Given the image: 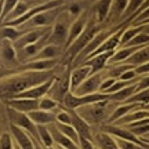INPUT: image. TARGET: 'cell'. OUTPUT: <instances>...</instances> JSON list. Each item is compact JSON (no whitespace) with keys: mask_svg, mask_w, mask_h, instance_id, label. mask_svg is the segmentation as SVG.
<instances>
[{"mask_svg":"<svg viewBox=\"0 0 149 149\" xmlns=\"http://www.w3.org/2000/svg\"><path fill=\"white\" fill-rule=\"evenodd\" d=\"M31 8H32V6H31V3H29L28 0H19V1H18V4L15 6V8L11 11L10 15L7 17V19H6L4 22L14 21V19H17V18L22 17L25 13H28ZM4 22H3V24H4Z\"/></svg>","mask_w":149,"mask_h":149,"instance_id":"cell-31","label":"cell"},{"mask_svg":"<svg viewBox=\"0 0 149 149\" xmlns=\"http://www.w3.org/2000/svg\"><path fill=\"white\" fill-rule=\"evenodd\" d=\"M141 141H149V134H146L145 137H142V138H141Z\"/></svg>","mask_w":149,"mask_h":149,"instance_id":"cell-50","label":"cell"},{"mask_svg":"<svg viewBox=\"0 0 149 149\" xmlns=\"http://www.w3.org/2000/svg\"><path fill=\"white\" fill-rule=\"evenodd\" d=\"M80 148L81 149H95V145H94V142L90 141V139L80 137Z\"/></svg>","mask_w":149,"mask_h":149,"instance_id":"cell-45","label":"cell"},{"mask_svg":"<svg viewBox=\"0 0 149 149\" xmlns=\"http://www.w3.org/2000/svg\"><path fill=\"white\" fill-rule=\"evenodd\" d=\"M146 62H149V44L141 47L138 51H135L131 55V58L127 59L124 64H128L134 66V68H137V66H141V65L146 64Z\"/></svg>","mask_w":149,"mask_h":149,"instance_id":"cell-26","label":"cell"},{"mask_svg":"<svg viewBox=\"0 0 149 149\" xmlns=\"http://www.w3.org/2000/svg\"><path fill=\"white\" fill-rule=\"evenodd\" d=\"M50 131H51V135H53L54 144L59 145L62 149H81L79 144H76L74 141L69 139L68 137H65L64 134L57 128L55 123H54V124H50Z\"/></svg>","mask_w":149,"mask_h":149,"instance_id":"cell-21","label":"cell"},{"mask_svg":"<svg viewBox=\"0 0 149 149\" xmlns=\"http://www.w3.org/2000/svg\"><path fill=\"white\" fill-rule=\"evenodd\" d=\"M135 73L138 76H145V74H149V62L141 65V66H137L135 68Z\"/></svg>","mask_w":149,"mask_h":149,"instance_id":"cell-46","label":"cell"},{"mask_svg":"<svg viewBox=\"0 0 149 149\" xmlns=\"http://www.w3.org/2000/svg\"><path fill=\"white\" fill-rule=\"evenodd\" d=\"M124 104H138V105H146L149 104V90L137 91L133 97H130Z\"/></svg>","mask_w":149,"mask_h":149,"instance_id":"cell-36","label":"cell"},{"mask_svg":"<svg viewBox=\"0 0 149 149\" xmlns=\"http://www.w3.org/2000/svg\"><path fill=\"white\" fill-rule=\"evenodd\" d=\"M141 26H142V32L146 33L149 36V24H144V25H141Z\"/></svg>","mask_w":149,"mask_h":149,"instance_id":"cell-48","label":"cell"},{"mask_svg":"<svg viewBox=\"0 0 149 149\" xmlns=\"http://www.w3.org/2000/svg\"><path fill=\"white\" fill-rule=\"evenodd\" d=\"M112 3H113V0H97L95 6L93 8H94V14H95V18L98 24L105 22L108 19L109 13H111Z\"/></svg>","mask_w":149,"mask_h":149,"instance_id":"cell-24","label":"cell"},{"mask_svg":"<svg viewBox=\"0 0 149 149\" xmlns=\"http://www.w3.org/2000/svg\"><path fill=\"white\" fill-rule=\"evenodd\" d=\"M7 104V107L13 108L18 112L22 113H29V112L37 111L39 109V102L40 100H28V98H13V100H7L4 101Z\"/></svg>","mask_w":149,"mask_h":149,"instance_id":"cell-16","label":"cell"},{"mask_svg":"<svg viewBox=\"0 0 149 149\" xmlns=\"http://www.w3.org/2000/svg\"><path fill=\"white\" fill-rule=\"evenodd\" d=\"M62 48L64 47H59L57 44H46L44 47L42 48V51L36 55L35 59H55L57 57L61 55L62 53Z\"/></svg>","mask_w":149,"mask_h":149,"instance_id":"cell-29","label":"cell"},{"mask_svg":"<svg viewBox=\"0 0 149 149\" xmlns=\"http://www.w3.org/2000/svg\"><path fill=\"white\" fill-rule=\"evenodd\" d=\"M101 131H105L109 135L115 137L117 139H124V141H130V142H134V144L142 145V141L134 135L130 130H127L126 127H122V126H116V124H104L101 127Z\"/></svg>","mask_w":149,"mask_h":149,"instance_id":"cell-12","label":"cell"},{"mask_svg":"<svg viewBox=\"0 0 149 149\" xmlns=\"http://www.w3.org/2000/svg\"><path fill=\"white\" fill-rule=\"evenodd\" d=\"M55 117H57V123H62V124H72V117H70L69 111H59L55 112Z\"/></svg>","mask_w":149,"mask_h":149,"instance_id":"cell-40","label":"cell"},{"mask_svg":"<svg viewBox=\"0 0 149 149\" xmlns=\"http://www.w3.org/2000/svg\"><path fill=\"white\" fill-rule=\"evenodd\" d=\"M55 80H57V77H51L50 80L44 81V83L33 86L31 88L25 90L24 93H21V94L18 97H15V98H28V100H37V101H39V100L44 98L46 95H48L51 87H53L54 83H55Z\"/></svg>","mask_w":149,"mask_h":149,"instance_id":"cell-11","label":"cell"},{"mask_svg":"<svg viewBox=\"0 0 149 149\" xmlns=\"http://www.w3.org/2000/svg\"><path fill=\"white\" fill-rule=\"evenodd\" d=\"M51 28H39V29H31V31H26V32L24 33V35L14 43L15 50H21V48H25V47H28V46H31V44L37 43L42 37H44L50 31H51Z\"/></svg>","mask_w":149,"mask_h":149,"instance_id":"cell-10","label":"cell"},{"mask_svg":"<svg viewBox=\"0 0 149 149\" xmlns=\"http://www.w3.org/2000/svg\"><path fill=\"white\" fill-rule=\"evenodd\" d=\"M117 144H119V148L120 149H145L142 145L134 144V142H130V141H124V139H117Z\"/></svg>","mask_w":149,"mask_h":149,"instance_id":"cell-42","label":"cell"},{"mask_svg":"<svg viewBox=\"0 0 149 149\" xmlns=\"http://www.w3.org/2000/svg\"><path fill=\"white\" fill-rule=\"evenodd\" d=\"M0 68H1V64H0Z\"/></svg>","mask_w":149,"mask_h":149,"instance_id":"cell-55","label":"cell"},{"mask_svg":"<svg viewBox=\"0 0 149 149\" xmlns=\"http://www.w3.org/2000/svg\"><path fill=\"white\" fill-rule=\"evenodd\" d=\"M137 83H138V81H135L133 84L127 86L126 88L120 90L119 93L113 94V95H109V100H113V101H116V102H123V104H124L130 97H133L134 94L137 93Z\"/></svg>","mask_w":149,"mask_h":149,"instance_id":"cell-30","label":"cell"},{"mask_svg":"<svg viewBox=\"0 0 149 149\" xmlns=\"http://www.w3.org/2000/svg\"><path fill=\"white\" fill-rule=\"evenodd\" d=\"M145 0H128V6H127V10L124 11V15L123 18H130L133 17L137 11L141 8V6L144 4Z\"/></svg>","mask_w":149,"mask_h":149,"instance_id":"cell-38","label":"cell"},{"mask_svg":"<svg viewBox=\"0 0 149 149\" xmlns=\"http://www.w3.org/2000/svg\"><path fill=\"white\" fill-rule=\"evenodd\" d=\"M10 133L13 135L14 141L17 142V146L19 149H36L35 139L25 130H22V128L17 127L15 124H11L10 123Z\"/></svg>","mask_w":149,"mask_h":149,"instance_id":"cell-15","label":"cell"},{"mask_svg":"<svg viewBox=\"0 0 149 149\" xmlns=\"http://www.w3.org/2000/svg\"><path fill=\"white\" fill-rule=\"evenodd\" d=\"M70 24H72L70 15L62 10L61 14L58 15V18H57V21L54 22L53 28H51V33H50L48 43H50V44H57L59 47L65 48L66 42H68V35H69Z\"/></svg>","mask_w":149,"mask_h":149,"instance_id":"cell-2","label":"cell"},{"mask_svg":"<svg viewBox=\"0 0 149 149\" xmlns=\"http://www.w3.org/2000/svg\"><path fill=\"white\" fill-rule=\"evenodd\" d=\"M141 47H122L116 50L115 54L111 57L109 59V65H117V64H124L127 59L131 58V55H133L135 51H138Z\"/></svg>","mask_w":149,"mask_h":149,"instance_id":"cell-25","label":"cell"},{"mask_svg":"<svg viewBox=\"0 0 149 149\" xmlns=\"http://www.w3.org/2000/svg\"><path fill=\"white\" fill-rule=\"evenodd\" d=\"M62 10L65 13H68L70 15V18H73V19H76L77 17H80L84 13L83 11V4L80 1H77V0H68L65 3V6L62 7Z\"/></svg>","mask_w":149,"mask_h":149,"instance_id":"cell-32","label":"cell"},{"mask_svg":"<svg viewBox=\"0 0 149 149\" xmlns=\"http://www.w3.org/2000/svg\"><path fill=\"white\" fill-rule=\"evenodd\" d=\"M26 31L14 26H1L0 28V40H8L11 43H15L19 37Z\"/></svg>","mask_w":149,"mask_h":149,"instance_id":"cell-28","label":"cell"},{"mask_svg":"<svg viewBox=\"0 0 149 149\" xmlns=\"http://www.w3.org/2000/svg\"><path fill=\"white\" fill-rule=\"evenodd\" d=\"M26 115L31 117V120L36 126H50V124L57 123L55 112H46V111H42V109H37V111L29 112Z\"/></svg>","mask_w":149,"mask_h":149,"instance_id":"cell-20","label":"cell"},{"mask_svg":"<svg viewBox=\"0 0 149 149\" xmlns=\"http://www.w3.org/2000/svg\"><path fill=\"white\" fill-rule=\"evenodd\" d=\"M37 133H39V142L44 146H53L54 145V139L50 131V126H37Z\"/></svg>","mask_w":149,"mask_h":149,"instance_id":"cell-33","label":"cell"},{"mask_svg":"<svg viewBox=\"0 0 149 149\" xmlns=\"http://www.w3.org/2000/svg\"><path fill=\"white\" fill-rule=\"evenodd\" d=\"M7 116L10 120L11 124H15L17 127L25 130L26 133L31 134V137L39 141V133H37V126L31 120V117L28 116L26 113L18 112L13 108L7 107Z\"/></svg>","mask_w":149,"mask_h":149,"instance_id":"cell-7","label":"cell"},{"mask_svg":"<svg viewBox=\"0 0 149 149\" xmlns=\"http://www.w3.org/2000/svg\"><path fill=\"white\" fill-rule=\"evenodd\" d=\"M53 76V72H32V70H22L15 72L0 80V100H13L18 97L21 93L31 88L33 86L44 83L50 80Z\"/></svg>","mask_w":149,"mask_h":149,"instance_id":"cell-1","label":"cell"},{"mask_svg":"<svg viewBox=\"0 0 149 149\" xmlns=\"http://www.w3.org/2000/svg\"><path fill=\"white\" fill-rule=\"evenodd\" d=\"M44 149H58V148H55V146L53 145V146H48V148H44Z\"/></svg>","mask_w":149,"mask_h":149,"instance_id":"cell-51","label":"cell"},{"mask_svg":"<svg viewBox=\"0 0 149 149\" xmlns=\"http://www.w3.org/2000/svg\"><path fill=\"white\" fill-rule=\"evenodd\" d=\"M104 70L100 73H93L91 76H88L87 79L81 83V84L72 93L77 97H83V95H90L94 93H100V87H101L102 81H104Z\"/></svg>","mask_w":149,"mask_h":149,"instance_id":"cell-9","label":"cell"},{"mask_svg":"<svg viewBox=\"0 0 149 149\" xmlns=\"http://www.w3.org/2000/svg\"><path fill=\"white\" fill-rule=\"evenodd\" d=\"M115 53H104V54H98L95 57H91V58H87L86 61H83L80 65H87L91 68V72L93 73H100L105 69L107 64L109 62L111 57Z\"/></svg>","mask_w":149,"mask_h":149,"instance_id":"cell-19","label":"cell"},{"mask_svg":"<svg viewBox=\"0 0 149 149\" xmlns=\"http://www.w3.org/2000/svg\"><path fill=\"white\" fill-rule=\"evenodd\" d=\"M0 64L6 69H18L21 66L14 43L8 40H0Z\"/></svg>","mask_w":149,"mask_h":149,"instance_id":"cell-8","label":"cell"},{"mask_svg":"<svg viewBox=\"0 0 149 149\" xmlns=\"http://www.w3.org/2000/svg\"><path fill=\"white\" fill-rule=\"evenodd\" d=\"M116 80L115 77H107V79H104V81H102L101 87H100V93H102V94H107V91L111 88L112 86L116 83Z\"/></svg>","mask_w":149,"mask_h":149,"instance_id":"cell-43","label":"cell"},{"mask_svg":"<svg viewBox=\"0 0 149 149\" xmlns=\"http://www.w3.org/2000/svg\"><path fill=\"white\" fill-rule=\"evenodd\" d=\"M142 32V26L141 25H137V26H127L126 28V31L123 32L122 35V40H120V46L124 47V46H127L128 43L133 40L134 37L137 36L138 33Z\"/></svg>","mask_w":149,"mask_h":149,"instance_id":"cell-35","label":"cell"},{"mask_svg":"<svg viewBox=\"0 0 149 149\" xmlns=\"http://www.w3.org/2000/svg\"><path fill=\"white\" fill-rule=\"evenodd\" d=\"M142 90H149V74L141 76L138 79L137 83V91H142Z\"/></svg>","mask_w":149,"mask_h":149,"instance_id":"cell-44","label":"cell"},{"mask_svg":"<svg viewBox=\"0 0 149 149\" xmlns=\"http://www.w3.org/2000/svg\"><path fill=\"white\" fill-rule=\"evenodd\" d=\"M59 107V102L55 101L54 98H51V97L46 95L44 98H42L40 100V102H39V109H42V111H46V112H54L57 111Z\"/></svg>","mask_w":149,"mask_h":149,"instance_id":"cell-37","label":"cell"},{"mask_svg":"<svg viewBox=\"0 0 149 149\" xmlns=\"http://www.w3.org/2000/svg\"><path fill=\"white\" fill-rule=\"evenodd\" d=\"M17 69H6V68H0V80H3L4 77L10 76V74L15 73Z\"/></svg>","mask_w":149,"mask_h":149,"instance_id":"cell-47","label":"cell"},{"mask_svg":"<svg viewBox=\"0 0 149 149\" xmlns=\"http://www.w3.org/2000/svg\"><path fill=\"white\" fill-rule=\"evenodd\" d=\"M107 100H109V95L102 94V93H94V94H90V95L77 97L69 91V93L64 97L62 104H64V107L66 108V109H69V111H76V109H79V108H81V107L90 105V104H95V102L107 101Z\"/></svg>","mask_w":149,"mask_h":149,"instance_id":"cell-5","label":"cell"},{"mask_svg":"<svg viewBox=\"0 0 149 149\" xmlns=\"http://www.w3.org/2000/svg\"><path fill=\"white\" fill-rule=\"evenodd\" d=\"M69 112H70V117H72V126L76 128V131L79 133V135L83 137V138H87V139H90V141H93L94 135H93V131H91V126L86 122L83 117H80L79 113L76 111H69Z\"/></svg>","mask_w":149,"mask_h":149,"instance_id":"cell-18","label":"cell"},{"mask_svg":"<svg viewBox=\"0 0 149 149\" xmlns=\"http://www.w3.org/2000/svg\"><path fill=\"white\" fill-rule=\"evenodd\" d=\"M0 149H14V138L10 131L0 134Z\"/></svg>","mask_w":149,"mask_h":149,"instance_id":"cell-39","label":"cell"},{"mask_svg":"<svg viewBox=\"0 0 149 149\" xmlns=\"http://www.w3.org/2000/svg\"><path fill=\"white\" fill-rule=\"evenodd\" d=\"M33 139H35V138H33ZM35 146H36V149H44V146H43V145L40 144L37 139H35Z\"/></svg>","mask_w":149,"mask_h":149,"instance_id":"cell-49","label":"cell"},{"mask_svg":"<svg viewBox=\"0 0 149 149\" xmlns=\"http://www.w3.org/2000/svg\"><path fill=\"white\" fill-rule=\"evenodd\" d=\"M59 64V59H33L29 61L26 64L21 65L18 68V72L22 70H32V72H48V70H53L57 65Z\"/></svg>","mask_w":149,"mask_h":149,"instance_id":"cell-14","label":"cell"},{"mask_svg":"<svg viewBox=\"0 0 149 149\" xmlns=\"http://www.w3.org/2000/svg\"><path fill=\"white\" fill-rule=\"evenodd\" d=\"M18 1H19V0H4V8H3V18H1V24L7 19V17L10 15L11 11L15 8V6L18 4Z\"/></svg>","mask_w":149,"mask_h":149,"instance_id":"cell-41","label":"cell"},{"mask_svg":"<svg viewBox=\"0 0 149 149\" xmlns=\"http://www.w3.org/2000/svg\"><path fill=\"white\" fill-rule=\"evenodd\" d=\"M109 102H111V100L95 102V104H90V105H86V107H81L79 109H76V112L90 126H93V124H97V123H101L102 120H105L107 115L111 116V113L108 112Z\"/></svg>","mask_w":149,"mask_h":149,"instance_id":"cell-3","label":"cell"},{"mask_svg":"<svg viewBox=\"0 0 149 149\" xmlns=\"http://www.w3.org/2000/svg\"><path fill=\"white\" fill-rule=\"evenodd\" d=\"M55 126H57V128H58L59 131L64 134L65 137H68L69 139H72V141H74L76 144L80 145V135H79V133L76 131V128H74L72 124H62V123H55Z\"/></svg>","mask_w":149,"mask_h":149,"instance_id":"cell-34","label":"cell"},{"mask_svg":"<svg viewBox=\"0 0 149 149\" xmlns=\"http://www.w3.org/2000/svg\"><path fill=\"white\" fill-rule=\"evenodd\" d=\"M141 139V138H139ZM142 142H145V144H149V141H142Z\"/></svg>","mask_w":149,"mask_h":149,"instance_id":"cell-53","label":"cell"},{"mask_svg":"<svg viewBox=\"0 0 149 149\" xmlns=\"http://www.w3.org/2000/svg\"><path fill=\"white\" fill-rule=\"evenodd\" d=\"M127 6H128V0H113L111 7V13H109V17H108L107 21L113 22L117 21L119 18H123L124 11L127 10Z\"/></svg>","mask_w":149,"mask_h":149,"instance_id":"cell-27","label":"cell"},{"mask_svg":"<svg viewBox=\"0 0 149 149\" xmlns=\"http://www.w3.org/2000/svg\"><path fill=\"white\" fill-rule=\"evenodd\" d=\"M28 1L31 3V0H28ZM33 1H37V4H40V1H39V0H33Z\"/></svg>","mask_w":149,"mask_h":149,"instance_id":"cell-52","label":"cell"},{"mask_svg":"<svg viewBox=\"0 0 149 149\" xmlns=\"http://www.w3.org/2000/svg\"><path fill=\"white\" fill-rule=\"evenodd\" d=\"M61 11H62V7L61 8H54V10L40 13V14L32 17L22 26H19V29L31 31V29H39V28H51L54 25V22L57 21L58 15L61 14Z\"/></svg>","mask_w":149,"mask_h":149,"instance_id":"cell-6","label":"cell"},{"mask_svg":"<svg viewBox=\"0 0 149 149\" xmlns=\"http://www.w3.org/2000/svg\"><path fill=\"white\" fill-rule=\"evenodd\" d=\"M139 108H142V105H138V104H122V105H119V107L111 113V116L108 117V122H109V124L116 123V122H119L120 119H123L126 115L137 111Z\"/></svg>","mask_w":149,"mask_h":149,"instance_id":"cell-23","label":"cell"},{"mask_svg":"<svg viewBox=\"0 0 149 149\" xmlns=\"http://www.w3.org/2000/svg\"><path fill=\"white\" fill-rule=\"evenodd\" d=\"M87 25H88V14H87V13H83L80 17H77L76 19L72 21L70 28H69V35H68V42H66V46H65V50L69 47L72 43L76 42V39L86 31Z\"/></svg>","mask_w":149,"mask_h":149,"instance_id":"cell-13","label":"cell"},{"mask_svg":"<svg viewBox=\"0 0 149 149\" xmlns=\"http://www.w3.org/2000/svg\"><path fill=\"white\" fill-rule=\"evenodd\" d=\"M102 29H104V28H102L101 25H91V24H88L84 32L76 39V42L72 43L69 47L66 48V57L70 59L74 58V57H79V54L87 47V44H88V43L94 39V36H95L97 33L100 32V31H102Z\"/></svg>","mask_w":149,"mask_h":149,"instance_id":"cell-4","label":"cell"},{"mask_svg":"<svg viewBox=\"0 0 149 149\" xmlns=\"http://www.w3.org/2000/svg\"><path fill=\"white\" fill-rule=\"evenodd\" d=\"M93 72H91V68L87 66V65H80L76 69L72 70V73L69 76V88L70 93H73L77 87H79L83 81H84L88 76H91Z\"/></svg>","mask_w":149,"mask_h":149,"instance_id":"cell-17","label":"cell"},{"mask_svg":"<svg viewBox=\"0 0 149 149\" xmlns=\"http://www.w3.org/2000/svg\"><path fill=\"white\" fill-rule=\"evenodd\" d=\"M93 142L95 145V148H98V149H120L116 138L109 135V134L105 133V131L94 134Z\"/></svg>","mask_w":149,"mask_h":149,"instance_id":"cell-22","label":"cell"},{"mask_svg":"<svg viewBox=\"0 0 149 149\" xmlns=\"http://www.w3.org/2000/svg\"><path fill=\"white\" fill-rule=\"evenodd\" d=\"M64 1H68V0H64Z\"/></svg>","mask_w":149,"mask_h":149,"instance_id":"cell-54","label":"cell"}]
</instances>
